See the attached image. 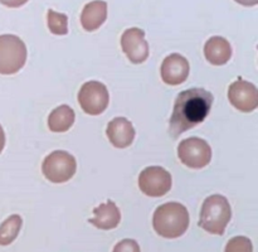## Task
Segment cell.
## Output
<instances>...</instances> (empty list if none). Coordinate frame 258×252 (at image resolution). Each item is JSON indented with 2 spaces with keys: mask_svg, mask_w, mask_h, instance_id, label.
Wrapping results in <instances>:
<instances>
[{
  "mask_svg": "<svg viewBox=\"0 0 258 252\" xmlns=\"http://www.w3.org/2000/svg\"><path fill=\"white\" fill-rule=\"evenodd\" d=\"M213 95L204 88H190L180 92L174 103L169 121V133L176 138L203 122L211 112Z\"/></svg>",
  "mask_w": 258,
  "mask_h": 252,
  "instance_id": "1",
  "label": "cell"
},
{
  "mask_svg": "<svg viewBox=\"0 0 258 252\" xmlns=\"http://www.w3.org/2000/svg\"><path fill=\"white\" fill-rule=\"evenodd\" d=\"M190 218L184 204L178 202H168L155 209L153 226L156 233L164 238H178L188 229Z\"/></svg>",
  "mask_w": 258,
  "mask_h": 252,
  "instance_id": "2",
  "label": "cell"
},
{
  "mask_svg": "<svg viewBox=\"0 0 258 252\" xmlns=\"http://www.w3.org/2000/svg\"><path fill=\"white\" fill-rule=\"evenodd\" d=\"M232 217L231 204L222 194H213L204 201L201 209L199 227L212 234L222 236Z\"/></svg>",
  "mask_w": 258,
  "mask_h": 252,
  "instance_id": "3",
  "label": "cell"
},
{
  "mask_svg": "<svg viewBox=\"0 0 258 252\" xmlns=\"http://www.w3.org/2000/svg\"><path fill=\"white\" fill-rule=\"evenodd\" d=\"M27 45L14 34L0 35V75H14L27 62Z\"/></svg>",
  "mask_w": 258,
  "mask_h": 252,
  "instance_id": "4",
  "label": "cell"
},
{
  "mask_svg": "<svg viewBox=\"0 0 258 252\" xmlns=\"http://www.w3.org/2000/svg\"><path fill=\"white\" fill-rule=\"evenodd\" d=\"M77 161L75 156L64 150L52 151L43 160L42 171L52 183H66L76 174Z\"/></svg>",
  "mask_w": 258,
  "mask_h": 252,
  "instance_id": "5",
  "label": "cell"
},
{
  "mask_svg": "<svg viewBox=\"0 0 258 252\" xmlns=\"http://www.w3.org/2000/svg\"><path fill=\"white\" fill-rule=\"evenodd\" d=\"M178 156L188 168L202 169L211 163L212 149L204 139L188 138L179 144Z\"/></svg>",
  "mask_w": 258,
  "mask_h": 252,
  "instance_id": "6",
  "label": "cell"
},
{
  "mask_svg": "<svg viewBox=\"0 0 258 252\" xmlns=\"http://www.w3.org/2000/svg\"><path fill=\"white\" fill-rule=\"evenodd\" d=\"M110 95L102 82L88 81L83 83L78 92V102L82 110L88 115H101L107 108Z\"/></svg>",
  "mask_w": 258,
  "mask_h": 252,
  "instance_id": "7",
  "label": "cell"
},
{
  "mask_svg": "<svg viewBox=\"0 0 258 252\" xmlns=\"http://www.w3.org/2000/svg\"><path fill=\"white\" fill-rule=\"evenodd\" d=\"M171 174L163 166H148L139 175V188L148 197H163L171 189Z\"/></svg>",
  "mask_w": 258,
  "mask_h": 252,
  "instance_id": "8",
  "label": "cell"
},
{
  "mask_svg": "<svg viewBox=\"0 0 258 252\" xmlns=\"http://www.w3.org/2000/svg\"><path fill=\"white\" fill-rule=\"evenodd\" d=\"M121 47L126 57L134 63L140 65L149 57V43L145 39V32L140 28H128L121 35Z\"/></svg>",
  "mask_w": 258,
  "mask_h": 252,
  "instance_id": "9",
  "label": "cell"
},
{
  "mask_svg": "<svg viewBox=\"0 0 258 252\" xmlns=\"http://www.w3.org/2000/svg\"><path fill=\"white\" fill-rule=\"evenodd\" d=\"M228 100L242 112H252L258 106V90L252 82L238 78L228 88Z\"/></svg>",
  "mask_w": 258,
  "mask_h": 252,
  "instance_id": "10",
  "label": "cell"
},
{
  "mask_svg": "<svg viewBox=\"0 0 258 252\" xmlns=\"http://www.w3.org/2000/svg\"><path fill=\"white\" fill-rule=\"evenodd\" d=\"M190 66L188 59L179 53H171L161 63V78L169 86H178L188 80Z\"/></svg>",
  "mask_w": 258,
  "mask_h": 252,
  "instance_id": "11",
  "label": "cell"
},
{
  "mask_svg": "<svg viewBox=\"0 0 258 252\" xmlns=\"http://www.w3.org/2000/svg\"><path fill=\"white\" fill-rule=\"evenodd\" d=\"M106 134L115 148L125 149L134 143L135 139V129L131 121L125 117H115L108 122Z\"/></svg>",
  "mask_w": 258,
  "mask_h": 252,
  "instance_id": "12",
  "label": "cell"
},
{
  "mask_svg": "<svg viewBox=\"0 0 258 252\" xmlns=\"http://www.w3.org/2000/svg\"><path fill=\"white\" fill-rule=\"evenodd\" d=\"M121 221V212L113 201H107L93 209V217L88 219L91 224L100 229H113Z\"/></svg>",
  "mask_w": 258,
  "mask_h": 252,
  "instance_id": "13",
  "label": "cell"
},
{
  "mask_svg": "<svg viewBox=\"0 0 258 252\" xmlns=\"http://www.w3.org/2000/svg\"><path fill=\"white\" fill-rule=\"evenodd\" d=\"M204 55L211 65H226L232 57L231 43L226 38L219 37V35L211 37L204 45Z\"/></svg>",
  "mask_w": 258,
  "mask_h": 252,
  "instance_id": "14",
  "label": "cell"
},
{
  "mask_svg": "<svg viewBox=\"0 0 258 252\" xmlns=\"http://www.w3.org/2000/svg\"><path fill=\"white\" fill-rule=\"evenodd\" d=\"M107 19V3L103 0H93L85 5L81 13V24L87 32L98 29Z\"/></svg>",
  "mask_w": 258,
  "mask_h": 252,
  "instance_id": "15",
  "label": "cell"
},
{
  "mask_svg": "<svg viewBox=\"0 0 258 252\" xmlns=\"http://www.w3.org/2000/svg\"><path fill=\"white\" fill-rule=\"evenodd\" d=\"M75 111L68 105H60L48 116V128L53 133H64L75 123Z\"/></svg>",
  "mask_w": 258,
  "mask_h": 252,
  "instance_id": "16",
  "label": "cell"
},
{
  "mask_svg": "<svg viewBox=\"0 0 258 252\" xmlns=\"http://www.w3.org/2000/svg\"><path fill=\"white\" fill-rule=\"evenodd\" d=\"M22 224L23 219L19 214H12L8 217L0 224V246H8L14 242L22 229Z\"/></svg>",
  "mask_w": 258,
  "mask_h": 252,
  "instance_id": "17",
  "label": "cell"
},
{
  "mask_svg": "<svg viewBox=\"0 0 258 252\" xmlns=\"http://www.w3.org/2000/svg\"><path fill=\"white\" fill-rule=\"evenodd\" d=\"M48 28L55 35H64L68 33V18L63 13H57L49 9L47 13Z\"/></svg>",
  "mask_w": 258,
  "mask_h": 252,
  "instance_id": "18",
  "label": "cell"
},
{
  "mask_svg": "<svg viewBox=\"0 0 258 252\" xmlns=\"http://www.w3.org/2000/svg\"><path fill=\"white\" fill-rule=\"evenodd\" d=\"M224 252H253V244L248 237L236 236L229 239Z\"/></svg>",
  "mask_w": 258,
  "mask_h": 252,
  "instance_id": "19",
  "label": "cell"
},
{
  "mask_svg": "<svg viewBox=\"0 0 258 252\" xmlns=\"http://www.w3.org/2000/svg\"><path fill=\"white\" fill-rule=\"evenodd\" d=\"M112 252H141L140 246H139L138 242L135 239L126 238L122 239V241L118 242L115 246Z\"/></svg>",
  "mask_w": 258,
  "mask_h": 252,
  "instance_id": "20",
  "label": "cell"
},
{
  "mask_svg": "<svg viewBox=\"0 0 258 252\" xmlns=\"http://www.w3.org/2000/svg\"><path fill=\"white\" fill-rule=\"evenodd\" d=\"M0 3L8 8H20L28 3V0H0Z\"/></svg>",
  "mask_w": 258,
  "mask_h": 252,
  "instance_id": "21",
  "label": "cell"
},
{
  "mask_svg": "<svg viewBox=\"0 0 258 252\" xmlns=\"http://www.w3.org/2000/svg\"><path fill=\"white\" fill-rule=\"evenodd\" d=\"M234 2L243 5V7H254V5H257L258 0H234Z\"/></svg>",
  "mask_w": 258,
  "mask_h": 252,
  "instance_id": "22",
  "label": "cell"
},
{
  "mask_svg": "<svg viewBox=\"0 0 258 252\" xmlns=\"http://www.w3.org/2000/svg\"><path fill=\"white\" fill-rule=\"evenodd\" d=\"M4 146H5V134H4V130H3V126L0 125V154H2Z\"/></svg>",
  "mask_w": 258,
  "mask_h": 252,
  "instance_id": "23",
  "label": "cell"
}]
</instances>
